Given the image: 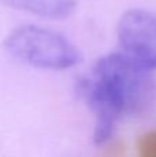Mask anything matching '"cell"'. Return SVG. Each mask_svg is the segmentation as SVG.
I'll use <instances>...</instances> for the list:
<instances>
[{
    "label": "cell",
    "instance_id": "cell-1",
    "mask_svg": "<svg viewBox=\"0 0 156 157\" xmlns=\"http://www.w3.org/2000/svg\"><path fill=\"white\" fill-rule=\"evenodd\" d=\"M79 92L94 116V144L104 145L122 120L141 113L151 103L152 71L122 51L109 52L79 81Z\"/></svg>",
    "mask_w": 156,
    "mask_h": 157
},
{
    "label": "cell",
    "instance_id": "cell-2",
    "mask_svg": "<svg viewBox=\"0 0 156 157\" xmlns=\"http://www.w3.org/2000/svg\"><path fill=\"white\" fill-rule=\"evenodd\" d=\"M13 59L40 71H68L80 62V52L68 37L40 25H21L4 40Z\"/></svg>",
    "mask_w": 156,
    "mask_h": 157
},
{
    "label": "cell",
    "instance_id": "cell-3",
    "mask_svg": "<svg viewBox=\"0 0 156 157\" xmlns=\"http://www.w3.org/2000/svg\"><path fill=\"white\" fill-rule=\"evenodd\" d=\"M116 37L122 52L146 69L156 71V13L130 8L120 15Z\"/></svg>",
    "mask_w": 156,
    "mask_h": 157
},
{
    "label": "cell",
    "instance_id": "cell-4",
    "mask_svg": "<svg viewBox=\"0 0 156 157\" xmlns=\"http://www.w3.org/2000/svg\"><path fill=\"white\" fill-rule=\"evenodd\" d=\"M4 6L44 19H65L76 11L80 0H0Z\"/></svg>",
    "mask_w": 156,
    "mask_h": 157
}]
</instances>
